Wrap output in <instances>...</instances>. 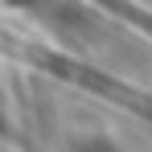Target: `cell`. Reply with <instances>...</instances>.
Masks as SVG:
<instances>
[{"label":"cell","mask_w":152,"mask_h":152,"mask_svg":"<svg viewBox=\"0 0 152 152\" xmlns=\"http://www.w3.org/2000/svg\"><path fill=\"white\" fill-rule=\"evenodd\" d=\"M0 53L21 58L29 66H41V70H50V74H58V78H70L78 86H91V91H99V95H107V99H115V103H124V107H132V111H140V115L152 119V99L148 95H140V91H132L124 82H111V78L95 74L91 66H78V62L62 58V53H45V50H37V45H17L8 33H0Z\"/></svg>","instance_id":"cell-1"}]
</instances>
